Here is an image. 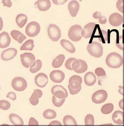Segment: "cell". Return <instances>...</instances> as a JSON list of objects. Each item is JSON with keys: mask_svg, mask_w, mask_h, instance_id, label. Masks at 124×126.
<instances>
[{"mask_svg": "<svg viewBox=\"0 0 124 126\" xmlns=\"http://www.w3.org/2000/svg\"><path fill=\"white\" fill-rule=\"evenodd\" d=\"M11 35L13 39L20 44H22V42L27 39V37L23 34L17 30L12 31L11 32Z\"/></svg>", "mask_w": 124, "mask_h": 126, "instance_id": "25", "label": "cell"}, {"mask_svg": "<svg viewBox=\"0 0 124 126\" xmlns=\"http://www.w3.org/2000/svg\"><path fill=\"white\" fill-rule=\"evenodd\" d=\"M17 54V50L15 48H8L2 52L1 54V58L4 61H9L13 59Z\"/></svg>", "mask_w": 124, "mask_h": 126, "instance_id": "14", "label": "cell"}, {"mask_svg": "<svg viewBox=\"0 0 124 126\" xmlns=\"http://www.w3.org/2000/svg\"><path fill=\"white\" fill-rule=\"evenodd\" d=\"M108 97V94L105 90H99L95 92L92 96V100L94 103L100 104L104 102Z\"/></svg>", "mask_w": 124, "mask_h": 126, "instance_id": "7", "label": "cell"}, {"mask_svg": "<svg viewBox=\"0 0 124 126\" xmlns=\"http://www.w3.org/2000/svg\"><path fill=\"white\" fill-rule=\"evenodd\" d=\"M83 29L81 26L76 24L72 26L68 32V36L70 39L73 42L80 41L83 37Z\"/></svg>", "mask_w": 124, "mask_h": 126, "instance_id": "2", "label": "cell"}, {"mask_svg": "<svg viewBox=\"0 0 124 126\" xmlns=\"http://www.w3.org/2000/svg\"><path fill=\"white\" fill-rule=\"evenodd\" d=\"M52 94L57 98L63 99L67 97L68 96L67 90L61 85H56L51 89Z\"/></svg>", "mask_w": 124, "mask_h": 126, "instance_id": "8", "label": "cell"}, {"mask_svg": "<svg viewBox=\"0 0 124 126\" xmlns=\"http://www.w3.org/2000/svg\"><path fill=\"white\" fill-rule=\"evenodd\" d=\"M95 74L98 77H104L107 75L104 70L101 67H98L96 68L95 70Z\"/></svg>", "mask_w": 124, "mask_h": 126, "instance_id": "40", "label": "cell"}, {"mask_svg": "<svg viewBox=\"0 0 124 126\" xmlns=\"http://www.w3.org/2000/svg\"><path fill=\"white\" fill-rule=\"evenodd\" d=\"M35 5L40 11H47L51 7V2L49 0H39L35 3Z\"/></svg>", "mask_w": 124, "mask_h": 126, "instance_id": "20", "label": "cell"}, {"mask_svg": "<svg viewBox=\"0 0 124 126\" xmlns=\"http://www.w3.org/2000/svg\"><path fill=\"white\" fill-rule=\"evenodd\" d=\"M84 81L85 84L88 86L93 85L96 81V75L93 72H87L84 77Z\"/></svg>", "mask_w": 124, "mask_h": 126, "instance_id": "22", "label": "cell"}, {"mask_svg": "<svg viewBox=\"0 0 124 126\" xmlns=\"http://www.w3.org/2000/svg\"><path fill=\"white\" fill-rule=\"evenodd\" d=\"M11 39L8 33L3 32L0 34V47L5 48L8 47L10 43Z\"/></svg>", "mask_w": 124, "mask_h": 126, "instance_id": "17", "label": "cell"}, {"mask_svg": "<svg viewBox=\"0 0 124 126\" xmlns=\"http://www.w3.org/2000/svg\"><path fill=\"white\" fill-rule=\"evenodd\" d=\"M99 23L102 24H105L107 22V19L106 17L104 16H101L100 18L98 19Z\"/></svg>", "mask_w": 124, "mask_h": 126, "instance_id": "47", "label": "cell"}, {"mask_svg": "<svg viewBox=\"0 0 124 126\" xmlns=\"http://www.w3.org/2000/svg\"><path fill=\"white\" fill-rule=\"evenodd\" d=\"M69 85L72 89H77L81 86L82 79L81 76L78 75L72 76L69 80Z\"/></svg>", "mask_w": 124, "mask_h": 126, "instance_id": "16", "label": "cell"}, {"mask_svg": "<svg viewBox=\"0 0 124 126\" xmlns=\"http://www.w3.org/2000/svg\"><path fill=\"white\" fill-rule=\"evenodd\" d=\"M118 93L122 96H124V87L122 86H119Z\"/></svg>", "mask_w": 124, "mask_h": 126, "instance_id": "50", "label": "cell"}, {"mask_svg": "<svg viewBox=\"0 0 124 126\" xmlns=\"http://www.w3.org/2000/svg\"><path fill=\"white\" fill-rule=\"evenodd\" d=\"M96 25L95 23H89L86 24L82 31L83 37L85 39H88L92 37Z\"/></svg>", "mask_w": 124, "mask_h": 126, "instance_id": "15", "label": "cell"}, {"mask_svg": "<svg viewBox=\"0 0 124 126\" xmlns=\"http://www.w3.org/2000/svg\"><path fill=\"white\" fill-rule=\"evenodd\" d=\"M16 23L20 28H23L28 21V17L24 14H20L16 16L15 19Z\"/></svg>", "mask_w": 124, "mask_h": 126, "instance_id": "27", "label": "cell"}, {"mask_svg": "<svg viewBox=\"0 0 124 126\" xmlns=\"http://www.w3.org/2000/svg\"><path fill=\"white\" fill-rule=\"evenodd\" d=\"M43 95L42 92L39 89H36L34 90L31 97L29 100L31 104L33 106L37 105L39 102V98H41Z\"/></svg>", "mask_w": 124, "mask_h": 126, "instance_id": "21", "label": "cell"}, {"mask_svg": "<svg viewBox=\"0 0 124 126\" xmlns=\"http://www.w3.org/2000/svg\"><path fill=\"white\" fill-rule=\"evenodd\" d=\"M76 60V59L74 58H71L68 59L66 62H65V67L68 70H72V64L73 63V62Z\"/></svg>", "mask_w": 124, "mask_h": 126, "instance_id": "38", "label": "cell"}, {"mask_svg": "<svg viewBox=\"0 0 124 126\" xmlns=\"http://www.w3.org/2000/svg\"><path fill=\"white\" fill-rule=\"evenodd\" d=\"M9 119L11 123L15 126H23L24 122L22 118L14 113H12L9 116Z\"/></svg>", "mask_w": 124, "mask_h": 126, "instance_id": "23", "label": "cell"}, {"mask_svg": "<svg viewBox=\"0 0 124 126\" xmlns=\"http://www.w3.org/2000/svg\"><path fill=\"white\" fill-rule=\"evenodd\" d=\"M10 103L5 100H1L0 101V108L3 110H8L10 108Z\"/></svg>", "mask_w": 124, "mask_h": 126, "instance_id": "37", "label": "cell"}, {"mask_svg": "<svg viewBox=\"0 0 124 126\" xmlns=\"http://www.w3.org/2000/svg\"><path fill=\"white\" fill-rule=\"evenodd\" d=\"M13 89L17 91L22 92L25 90L28 86L27 82L24 78L18 77L13 79L12 82Z\"/></svg>", "mask_w": 124, "mask_h": 126, "instance_id": "5", "label": "cell"}, {"mask_svg": "<svg viewBox=\"0 0 124 126\" xmlns=\"http://www.w3.org/2000/svg\"><path fill=\"white\" fill-rule=\"evenodd\" d=\"M35 84L38 87L44 88L46 86L48 83V77L44 73H39L35 76Z\"/></svg>", "mask_w": 124, "mask_h": 126, "instance_id": "12", "label": "cell"}, {"mask_svg": "<svg viewBox=\"0 0 124 126\" xmlns=\"http://www.w3.org/2000/svg\"><path fill=\"white\" fill-rule=\"evenodd\" d=\"M6 97L9 98L12 100L14 101L16 99V95L15 93L13 92H9V93L6 96Z\"/></svg>", "mask_w": 124, "mask_h": 126, "instance_id": "43", "label": "cell"}, {"mask_svg": "<svg viewBox=\"0 0 124 126\" xmlns=\"http://www.w3.org/2000/svg\"><path fill=\"white\" fill-rule=\"evenodd\" d=\"M43 116L46 119L52 120L56 117L57 113L53 110L47 109L44 111Z\"/></svg>", "mask_w": 124, "mask_h": 126, "instance_id": "33", "label": "cell"}, {"mask_svg": "<svg viewBox=\"0 0 124 126\" xmlns=\"http://www.w3.org/2000/svg\"><path fill=\"white\" fill-rule=\"evenodd\" d=\"M118 105L120 108V109H122L123 111H124V99H122L120 100L118 103Z\"/></svg>", "mask_w": 124, "mask_h": 126, "instance_id": "49", "label": "cell"}, {"mask_svg": "<svg viewBox=\"0 0 124 126\" xmlns=\"http://www.w3.org/2000/svg\"><path fill=\"white\" fill-rule=\"evenodd\" d=\"M118 10L121 13H124V0H119L116 3Z\"/></svg>", "mask_w": 124, "mask_h": 126, "instance_id": "39", "label": "cell"}, {"mask_svg": "<svg viewBox=\"0 0 124 126\" xmlns=\"http://www.w3.org/2000/svg\"><path fill=\"white\" fill-rule=\"evenodd\" d=\"M34 47V41L32 39H29L24 43L20 47L21 50H32Z\"/></svg>", "mask_w": 124, "mask_h": 126, "instance_id": "30", "label": "cell"}, {"mask_svg": "<svg viewBox=\"0 0 124 126\" xmlns=\"http://www.w3.org/2000/svg\"><path fill=\"white\" fill-rule=\"evenodd\" d=\"M60 44L63 48L70 53H74L76 52V49L74 45L69 41L65 39H62Z\"/></svg>", "mask_w": 124, "mask_h": 126, "instance_id": "24", "label": "cell"}, {"mask_svg": "<svg viewBox=\"0 0 124 126\" xmlns=\"http://www.w3.org/2000/svg\"><path fill=\"white\" fill-rule=\"evenodd\" d=\"M20 58L22 65L27 68L31 66L35 62V56L31 53H24L20 54Z\"/></svg>", "mask_w": 124, "mask_h": 126, "instance_id": "10", "label": "cell"}, {"mask_svg": "<svg viewBox=\"0 0 124 126\" xmlns=\"http://www.w3.org/2000/svg\"><path fill=\"white\" fill-rule=\"evenodd\" d=\"M2 2L4 6L10 8L12 6V3L10 0H3Z\"/></svg>", "mask_w": 124, "mask_h": 126, "instance_id": "45", "label": "cell"}, {"mask_svg": "<svg viewBox=\"0 0 124 126\" xmlns=\"http://www.w3.org/2000/svg\"><path fill=\"white\" fill-rule=\"evenodd\" d=\"M68 89L69 90L70 94L72 95H74L76 94H78L81 91V86L77 89H72L68 85Z\"/></svg>", "mask_w": 124, "mask_h": 126, "instance_id": "41", "label": "cell"}, {"mask_svg": "<svg viewBox=\"0 0 124 126\" xmlns=\"http://www.w3.org/2000/svg\"><path fill=\"white\" fill-rule=\"evenodd\" d=\"M114 109V106L112 103H107L102 106L101 111L102 113L105 115H108L111 113Z\"/></svg>", "mask_w": 124, "mask_h": 126, "instance_id": "31", "label": "cell"}, {"mask_svg": "<svg viewBox=\"0 0 124 126\" xmlns=\"http://www.w3.org/2000/svg\"><path fill=\"white\" fill-rule=\"evenodd\" d=\"M29 126H39V122L34 118L31 117L29 121Z\"/></svg>", "mask_w": 124, "mask_h": 126, "instance_id": "42", "label": "cell"}, {"mask_svg": "<svg viewBox=\"0 0 124 126\" xmlns=\"http://www.w3.org/2000/svg\"><path fill=\"white\" fill-rule=\"evenodd\" d=\"M65 99H61L57 98L55 96H53L52 102L54 105L56 107H60L63 105L64 102L65 101Z\"/></svg>", "mask_w": 124, "mask_h": 126, "instance_id": "35", "label": "cell"}, {"mask_svg": "<svg viewBox=\"0 0 124 126\" xmlns=\"http://www.w3.org/2000/svg\"><path fill=\"white\" fill-rule=\"evenodd\" d=\"M95 37L98 38L99 41L101 42H102V43L104 44L108 39V33L107 31L103 30H100V28H99V30H98V31H96Z\"/></svg>", "mask_w": 124, "mask_h": 126, "instance_id": "26", "label": "cell"}, {"mask_svg": "<svg viewBox=\"0 0 124 126\" xmlns=\"http://www.w3.org/2000/svg\"><path fill=\"white\" fill-rule=\"evenodd\" d=\"M85 126H94L95 119L93 115L88 114L86 116L84 120Z\"/></svg>", "mask_w": 124, "mask_h": 126, "instance_id": "34", "label": "cell"}, {"mask_svg": "<svg viewBox=\"0 0 124 126\" xmlns=\"http://www.w3.org/2000/svg\"><path fill=\"white\" fill-rule=\"evenodd\" d=\"M63 124L65 126H77L76 120L71 115L65 116L63 120Z\"/></svg>", "mask_w": 124, "mask_h": 126, "instance_id": "28", "label": "cell"}, {"mask_svg": "<svg viewBox=\"0 0 124 126\" xmlns=\"http://www.w3.org/2000/svg\"><path fill=\"white\" fill-rule=\"evenodd\" d=\"M0 126H10V125H9L8 124H3L2 125H1Z\"/></svg>", "mask_w": 124, "mask_h": 126, "instance_id": "52", "label": "cell"}, {"mask_svg": "<svg viewBox=\"0 0 124 126\" xmlns=\"http://www.w3.org/2000/svg\"><path fill=\"white\" fill-rule=\"evenodd\" d=\"M42 66V62L41 61L38 59L31 66L30 68V71L31 73L34 74L39 71L41 70Z\"/></svg>", "mask_w": 124, "mask_h": 126, "instance_id": "32", "label": "cell"}, {"mask_svg": "<svg viewBox=\"0 0 124 126\" xmlns=\"http://www.w3.org/2000/svg\"><path fill=\"white\" fill-rule=\"evenodd\" d=\"M40 31V26L39 24L35 21L29 23L25 29V32L29 37H34L39 34Z\"/></svg>", "mask_w": 124, "mask_h": 126, "instance_id": "6", "label": "cell"}, {"mask_svg": "<svg viewBox=\"0 0 124 126\" xmlns=\"http://www.w3.org/2000/svg\"><path fill=\"white\" fill-rule=\"evenodd\" d=\"M87 50L91 56L99 58L103 54V47L101 44L97 42H92L87 47Z\"/></svg>", "mask_w": 124, "mask_h": 126, "instance_id": "3", "label": "cell"}, {"mask_svg": "<svg viewBox=\"0 0 124 126\" xmlns=\"http://www.w3.org/2000/svg\"><path fill=\"white\" fill-rule=\"evenodd\" d=\"M48 126H63L61 124V123L57 120L53 121L50 122Z\"/></svg>", "mask_w": 124, "mask_h": 126, "instance_id": "44", "label": "cell"}, {"mask_svg": "<svg viewBox=\"0 0 124 126\" xmlns=\"http://www.w3.org/2000/svg\"><path fill=\"white\" fill-rule=\"evenodd\" d=\"M99 126H113V124L111 123L110 124H102V125H101Z\"/></svg>", "mask_w": 124, "mask_h": 126, "instance_id": "51", "label": "cell"}, {"mask_svg": "<svg viewBox=\"0 0 124 126\" xmlns=\"http://www.w3.org/2000/svg\"><path fill=\"white\" fill-rule=\"evenodd\" d=\"M101 16L102 15L99 12H96L93 14V17L96 19H99Z\"/></svg>", "mask_w": 124, "mask_h": 126, "instance_id": "48", "label": "cell"}, {"mask_svg": "<svg viewBox=\"0 0 124 126\" xmlns=\"http://www.w3.org/2000/svg\"><path fill=\"white\" fill-rule=\"evenodd\" d=\"M113 122L115 124L122 125L124 124V112L121 111H116L112 116Z\"/></svg>", "mask_w": 124, "mask_h": 126, "instance_id": "19", "label": "cell"}, {"mask_svg": "<svg viewBox=\"0 0 124 126\" xmlns=\"http://www.w3.org/2000/svg\"><path fill=\"white\" fill-rule=\"evenodd\" d=\"M72 68L73 70L76 73H83L87 70V63L82 59H76L72 64Z\"/></svg>", "mask_w": 124, "mask_h": 126, "instance_id": "9", "label": "cell"}, {"mask_svg": "<svg viewBox=\"0 0 124 126\" xmlns=\"http://www.w3.org/2000/svg\"><path fill=\"white\" fill-rule=\"evenodd\" d=\"M123 21V17L119 13H113L109 17V23L113 27H118L120 26L122 24Z\"/></svg>", "mask_w": 124, "mask_h": 126, "instance_id": "13", "label": "cell"}, {"mask_svg": "<svg viewBox=\"0 0 124 126\" xmlns=\"http://www.w3.org/2000/svg\"><path fill=\"white\" fill-rule=\"evenodd\" d=\"M80 9V4L76 0H72L68 4V9L72 17H75L77 15Z\"/></svg>", "mask_w": 124, "mask_h": 126, "instance_id": "18", "label": "cell"}, {"mask_svg": "<svg viewBox=\"0 0 124 126\" xmlns=\"http://www.w3.org/2000/svg\"><path fill=\"white\" fill-rule=\"evenodd\" d=\"M50 79L52 81L57 83H61L65 78V74L61 70H53L50 73Z\"/></svg>", "mask_w": 124, "mask_h": 126, "instance_id": "11", "label": "cell"}, {"mask_svg": "<svg viewBox=\"0 0 124 126\" xmlns=\"http://www.w3.org/2000/svg\"><path fill=\"white\" fill-rule=\"evenodd\" d=\"M53 2L56 5H60V4H65V3L67 2V0H53Z\"/></svg>", "mask_w": 124, "mask_h": 126, "instance_id": "46", "label": "cell"}, {"mask_svg": "<svg viewBox=\"0 0 124 126\" xmlns=\"http://www.w3.org/2000/svg\"><path fill=\"white\" fill-rule=\"evenodd\" d=\"M65 59V56L64 54H60L54 59L52 62V66L54 68H57L62 65Z\"/></svg>", "mask_w": 124, "mask_h": 126, "instance_id": "29", "label": "cell"}, {"mask_svg": "<svg viewBox=\"0 0 124 126\" xmlns=\"http://www.w3.org/2000/svg\"><path fill=\"white\" fill-rule=\"evenodd\" d=\"M106 62L107 65L113 69L120 68L123 63V59L119 54L112 52L109 54L107 56Z\"/></svg>", "mask_w": 124, "mask_h": 126, "instance_id": "1", "label": "cell"}, {"mask_svg": "<svg viewBox=\"0 0 124 126\" xmlns=\"http://www.w3.org/2000/svg\"><path fill=\"white\" fill-rule=\"evenodd\" d=\"M47 33L49 38L53 41L59 40L61 36V32L59 27L55 24H50L47 29Z\"/></svg>", "mask_w": 124, "mask_h": 126, "instance_id": "4", "label": "cell"}, {"mask_svg": "<svg viewBox=\"0 0 124 126\" xmlns=\"http://www.w3.org/2000/svg\"><path fill=\"white\" fill-rule=\"evenodd\" d=\"M116 46L120 50H124V35L119 36L116 42Z\"/></svg>", "mask_w": 124, "mask_h": 126, "instance_id": "36", "label": "cell"}]
</instances>
